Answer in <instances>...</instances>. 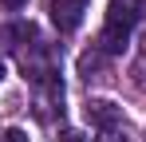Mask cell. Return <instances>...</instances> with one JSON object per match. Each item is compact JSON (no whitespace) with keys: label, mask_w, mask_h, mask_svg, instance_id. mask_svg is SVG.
Wrapping results in <instances>:
<instances>
[{"label":"cell","mask_w":146,"mask_h":142,"mask_svg":"<svg viewBox=\"0 0 146 142\" xmlns=\"http://www.w3.org/2000/svg\"><path fill=\"white\" fill-rule=\"evenodd\" d=\"M130 24H134L130 4L115 0L111 12H107V24H103V44H99V51H103V55H119L122 47L130 44Z\"/></svg>","instance_id":"obj_1"},{"label":"cell","mask_w":146,"mask_h":142,"mask_svg":"<svg viewBox=\"0 0 146 142\" xmlns=\"http://www.w3.org/2000/svg\"><path fill=\"white\" fill-rule=\"evenodd\" d=\"M51 12V24L67 36V32H75L79 24H83V12H87V0H51L48 4Z\"/></svg>","instance_id":"obj_2"},{"label":"cell","mask_w":146,"mask_h":142,"mask_svg":"<svg viewBox=\"0 0 146 142\" xmlns=\"http://www.w3.org/2000/svg\"><path fill=\"white\" fill-rule=\"evenodd\" d=\"M87 122L99 126V130H115V126H122V111L107 99H91L87 103Z\"/></svg>","instance_id":"obj_3"},{"label":"cell","mask_w":146,"mask_h":142,"mask_svg":"<svg viewBox=\"0 0 146 142\" xmlns=\"http://www.w3.org/2000/svg\"><path fill=\"white\" fill-rule=\"evenodd\" d=\"M103 67V51H83V59H79V75H95V71Z\"/></svg>","instance_id":"obj_4"},{"label":"cell","mask_w":146,"mask_h":142,"mask_svg":"<svg viewBox=\"0 0 146 142\" xmlns=\"http://www.w3.org/2000/svg\"><path fill=\"white\" fill-rule=\"evenodd\" d=\"M95 142H130V138H126V130H119V126H115V130H99Z\"/></svg>","instance_id":"obj_5"},{"label":"cell","mask_w":146,"mask_h":142,"mask_svg":"<svg viewBox=\"0 0 146 142\" xmlns=\"http://www.w3.org/2000/svg\"><path fill=\"white\" fill-rule=\"evenodd\" d=\"M0 142H28V130H20V126H8V130L0 134Z\"/></svg>","instance_id":"obj_6"},{"label":"cell","mask_w":146,"mask_h":142,"mask_svg":"<svg viewBox=\"0 0 146 142\" xmlns=\"http://www.w3.org/2000/svg\"><path fill=\"white\" fill-rule=\"evenodd\" d=\"M59 142H87V134H83V130H75V126H67V130L59 134Z\"/></svg>","instance_id":"obj_7"},{"label":"cell","mask_w":146,"mask_h":142,"mask_svg":"<svg viewBox=\"0 0 146 142\" xmlns=\"http://www.w3.org/2000/svg\"><path fill=\"white\" fill-rule=\"evenodd\" d=\"M4 4H8V8H24L28 0H4Z\"/></svg>","instance_id":"obj_8"},{"label":"cell","mask_w":146,"mask_h":142,"mask_svg":"<svg viewBox=\"0 0 146 142\" xmlns=\"http://www.w3.org/2000/svg\"><path fill=\"white\" fill-rule=\"evenodd\" d=\"M0 79H4V59H0Z\"/></svg>","instance_id":"obj_9"}]
</instances>
